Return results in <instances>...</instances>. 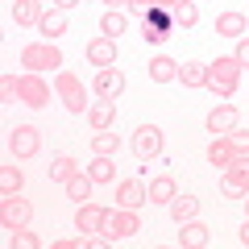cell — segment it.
Listing matches in <instances>:
<instances>
[{
    "mask_svg": "<svg viewBox=\"0 0 249 249\" xmlns=\"http://www.w3.org/2000/svg\"><path fill=\"white\" fill-rule=\"evenodd\" d=\"M241 71H245V67H241L237 58H216V62H208V83L204 88L212 91L216 100H229L232 91H237V83H241Z\"/></svg>",
    "mask_w": 249,
    "mask_h": 249,
    "instance_id": "cell-1",
    "label": "cell"
},
{
    "mask_svg": "<svg viewBox=\"0 0 249 249\" xmlns=\"http://www.w3.org/2000/svg\"><path fill=\"white\" fill-rule=\"evenodd\" d=\"M133 232H142L137 208H121V204H116L112 212H108V220H104V232H100V237H104L108 245H116V241H129Z\"/></svg>",
    "mask_w": 249,
    "mask_h": 249,
    "instance_id": "cell-2",
    "label": "cell"
},
{
    "mask_svg": "<svg viewBox=\"0 0 249 249\" xmlns=\"http://www.w3.org/2000/svg\"><path fill=\"white\" fill-rule=\"evenodd\" d=\"M21 67H29V71H37V75H42L46 67H50V71H62V50L54 42H46V37L42 42H29L25 50H21Z\"/></svg>",
    "mask_w": 249,
    "mask_h": 249,
    "instance_id": "cell-3",
    "label": "cell"
},
{
    "mask_svg": "<svg viewBox=\"0 0 249 249\" xmlns=\"http://www.w3.org/2000/svg\"><path fill=\"white\" fill-rule=\"evenodd\" d=\"M54 91H58V100L67 104V112H88V91H83V79L79 75H71V71H54Z\"/></svg>",
    "mask_w": 249,
    "mask_h": 249,
    "instance_id": "cell-4",
    "label": "cell"
},
{
    "mask_svg": "<svg viewBox=\"0 0 249 249\" xmlns=\"http://www.w3.org/2000/svg\"><path fill=\"white\" fill-rule=\"evenodd\" d=\"M17 100L29 104V108H46V104H50V83H46L37 71L17 75Z\"/></svg>",
    "mask_w": 249,
    "mask_h": 249,
    "instance_id": "cell-5",
    "label": "cell"
},
{
    "mask_svg": "<svg viewBox=\"0 0 249 249\" xmlns=\"http://www.w3.org/2000/svg\"><path fill=\"white\" fill-rule=\"evenodd\" d=\"M145 17V25H142V37L150 46H158V42H166L170 34H175V13L170 9H158V4H154L150 13H142Z\"/></svg>",
    "mask_w": 249,
    "mask_h": 249,
    "instance_id": "cell-6",
    "label": "cell"
},
{
    "mask_svg": "<svg viewBox=\"0 0 249 249\" xmlns=\"http://www.w3.org/2000/svg\"><path fill=\"white\" fill-rule=\"evenodd\" d=\"M9 150H13V158H34L42 150V129L37 124H13L9 129Z\"/></svg>",
    "mask_w": 249,
    "mask_h": 249,
    "instance_id": "cell-7",
    "label": "cell"
},
{
    "mask_svg": "<svg viewBox=\"0 0 249 249\" xmlns=\"http://www.w3.org/2000/svg\"><path fill=\"white\" fill-rule=\"evenodd\" d=\"M220 191H224L229 199H241V196H249V154H245V158H237L232 166H224Z\"/></svg>",
    "mask_w": 249,
    "mask_h": 249,
    "instance_id": "cell-8",
    "label": "cell"
},
{
    "mask_svg": "<svg viewBox=\"0 0 249 249\" xmlns=\"http://www.w3.org/2000/svg\"><path fill=\"white\" fill-rule=\"evenodd\" d=\"M133 154L142 162H150V158L162 154V129H158V124H137V129H133Z\"/></svg>",
    "mask_w": 249,
    "mask_h": 249,
    "instance_id": "cell-9",
    "label": "cell"
},
{
    "mask_svg": "<svg viewBox=\"0 0 249 249\" xmlns=\"http://www.w3.org/2000/svg\"><path fill=\"white\" fill-rule=\"evenodd\" d=\"M29 216H34V208H29V199H21V191L0 199V224L4 229H21V224H29Z\"/></svg>",
    "mask_w": 249,
    "mask_h": 249,
    "instance_id": "cell-10",
    "label": "cell"
},
{
    "mask_svg": "<svg viewBox=\"0 0 249 249\" xmlns=\"http://www.w3.org/2000/svg\"><path fill=\"white\" fill-rule=\"evenodd\" d=\"M104 220H108V208L91 204V199L75 208V229H79L83 237H96V232H104Z\"/></svg>",
    "mask_w": 249,
    "mask_h": 249,
    "instance_id": "cell-11",
    "label": "cell"
},
{
    "mask_svg": "<svg viewBox=\"0 0 249 249\" xmlns=\"http://www.w3.org/2000/svg\"><path fill=\"white\" fill-rule=\"evenodd\" d=\"M245 154H249V150H241V145L232 142L229 133L212 137V145H208V162H212V166H220V170H224V166H232L237 158H245Z\"/></svg>",
    "mask_w": 249,
    "mask_h": 249,
    "instance_id": "cell-12",
    "label": "cell"
},
{
    "mask_svg": "<svg viewBox=\"0 0 249 249\" xmlns=\"http://www.w3.org/2000/svg\"><path fill=\"white\" fill-rule=\"evenodd\" d=\"M88 62L91 67H100V71H104V67H116V37H91L88 42Z\"/></svg>",
    "mask_w": 249,
    "mask_h": 249,
    "instance_id": "cell-13",
    "label": "cell"
},
{
    "mask_svg": "<svg viewBox=\"0 0 249 249\" xmlns=\"http://www.w3.org/2000/svg\"><path fill=\"white\" fill-rule=\"evenodd\" d=\"M96 96H104V100H116L124 91V71L121 67H104V71H96Z\"/></svg>",
    "mask_w": 249,
    "mask_h": 249,
    "instance_id": "cell-14",
    "label": "cell"
},
{
    "mask_svg": "<svg viewBox=\"0 0 249 249\" xmlns=\"http://www.w3.org/2000/svg\"><path fill=\"white\" fill-rule=\"evenodd\" d=\"M116 204H121V208H142V204H150L145 183H142V178H124V183H116Z\"/></svg>",
    "mask_w": 249,
    "mask_h": 249,
    "instance_id": "cell-15",
    "label": "cell"
},
{
    "mask_svg": "<svg viewBox=\"0 0 249 249\" xmlns=\"http://www.w3.org/2000/svg\"><path fill=\"white\" fill-rule=\"evenodd\" d=\"M237 121H241V116H237V108H232V104H216L212 112H208V133H216V137H220V133H232Z\"/></svg>",
    "mask_w": 249,
    "mask_h": 249,
    "instance_id": "cell-16",
    "label": "cell"
},
{
    "mask_svg": "<svg viewBox=\"0 0 249 249\" xmlns=\"http://www.w3.org/2000/svg\"><path fill=\"white\" fill-rule=\"evenodd\" d=\"M88 121H91V129H112V121H116V100H91L88 104Z\"/></svg>",
    "mask_w": 249,
    "mask_h": 249,
    "instance_id": "cell-17",
    "label": "cell"
},
{
    "mask_svg": "<svg viewBox=\"0 0 249 249\" xmlns=\"http://www.w3.org/2000/svg\"><path fill=\"white\" fill-rule=\"evenodd\" d=\"M208 241H212V232H208L199 220H187V224H178V245H183V249H204Z\"/></svg>",
    "mask_w": 249,
    "mask_h": 249,
    "instance_id": "cell-18",
    "label": "cell"
},
{
    "mask_svg": "<svg viewBox=\"0 0 249 249\" xmlns=\"http://www.w3.org/2000/svg\"><path fill=\"white\" fill-rule=\"evenodd\" d=\"M37 34H42L46 42H58V37L67 34V9H50L42 21H37Z\"/></svg>",
    "mask_w": 249,
    "mask_h": 249,
    "instance_id": "cell-19",
    "label": "cell"
},
{
    "mask_svg": "<svg viewBox=\"0 0 249 249\" xmlns=\"http://www.w3.org/2000/svg\"><path fill=\"white\" fill-rule=\"evenodd\" d=\"M42 17H46L42 0H13V21L17 25H37Z\"/></svg>",
    "mask_w": 249,
    "mask_h": 249,
    "instance_id": "cell-20",
    "label": "cell"
},
{
    "mask_svg": "<svg viewBox=\"0 0 249 249\" xmlns=\"http://www.w3.org/2000/svg\"><path fill=\"white\" fill-rule=\"evenodd\" d=\"M145 196H150V204H170V199L178 196V183L170 175H158L150 187H145Z\"/></svg>",
    "mask_w": 249,
    "mask_h": 249,
    "instance_id": "cell-21",
    "label": "cell"
},
{
    "mask_svg": "<svg viewBox=\"0 0 249 249\" xmlns=\"http://www.w3.org/2000/svg\"><path fill=\"white\" fill-rule=\"evenodd\" d=\"M166 208H170V216H175V224H187V220L199 216V199L196 196H175Z\"/></svg>",
    "mask_w": 249,
    "mask_h": 249,
    "instance_id": "cell-22",
    "label": "cell"
},
{
    "mask_svg": "<svg viewBox=\"0 0 249 249\" xmlns=\"http://www.w3.org/2000/svg\"><path fill=\"white\" fill-rule=\"evenodd\" d=\"M62 187H67V196H71L75 204H88V199H91V187H96V178H91L88 170H79V175H75V178H67Z\"/></svg>",
    "mask_w": 249,
    "mask_h": 249,
    "instance_id": "cell-23",
    "label": "cell"
},
{
    "mask_svg": "<svg viewBox=\"0 0 249 249\" xmlns=\"http://www.w3.org/2000/svg\"><path fill=\"white\" fill-rule=\"evenodd\" d=\"M79 170L83 166L71 158V154H58V158H50V183H67V178H75Z\"/></svg>",
    "mask_w": 249,
    "mask_h": 249,
    "instance_id": "cell-24",
    "label": "cell"
},
{
    "mask_svg": "<svg viewBox=\"0 0 249 249\" xmlns=\"http://www.w3.org/2000/svg\"><path fill=\"white\" fill-rule=\"evenodd\" d=\"M150 79H154V83H175V79H178V62L166 58V54L150 58Z\"/></svg>",
    "mask_w": 249,
    "mask_h": 249,
    "instance_id": "cell-25",
    "label": "cell"
},
{
    "mask_svg": "<svg viewBox=\"0 0 249 249\" xmlns=\"http://www.w3.org/2000/svg\"><path fill=\"white\" fill-rule=\"evenodd\" d=\"M216 34L220 37H245V13H220L216 17Z\"/></svg>",
    "mask_w": 249,
    "mask_h": 249,
    "instance_id": "cell-26",
    "label": "cell"
},
{
    "mask_svg": "<svg viewBox=\"0 0 249 249\" xmlns=\"http://www.w3.org/2000/svg\"><path fill=\"white\" fill-rule=\"evenodd\" d=\"M178 83L183 88H204L208 83V62H183L178 67Z\"/></svg>",
    "mask_w": 249,
    "mask_h": 249,
    "instance_id": "cell-27",
    "label": "cell"
},
{
    "mask_svg": "<svg viewBox=\"0 0 249 249\" xmlns=\"http://www.w3.org/2000/svg\"><path fill=\"white\" fill-rule=\"evenodd\" d=\"M88 175L96 178V183H116V158H108V154H96L88 166Z\"/></svg>",
    "mask_w": 249,
    "mask_h": 249,
    "instance_id": "cell-28",
    "label": "cell"
},
{
    "mask_svg": "<svg viewBox=\"0 0 249 249\" xmlns=\"http://www.w3.org/2000/svg\"><path fill=\"white\" fill-rule=\"evenodd\" d=\"M116 150H121V142H116L112 129H96V133H91V154H108V158H116Z\"/></svg>",
    "mask_w": 249,
    "mask_h": 249,
    "instance_id": "cell-29",
    "label": "cell"
},
{
    "mask_svg": "<svg viewBox=\"0 0 249 249\" xmlns=\"http://www.w3.org/2000/svg\"><path fill=\"white\" fill-rule=\"evenodd\" d=\"M124 29H129V17H124L121 9H108L104 21H100V34H104V37H121Z\"/></svg>",
    "mask_w": 249,
    "mask_h": 249,
    "instance_id": "cell-30",
    "label": "cell"
},
{
    "mask_svg": "<svg viewBox=\"0 0 249 249\" xmlns=\"http://www.w3.org/2000/svg\"><path fill=\"white\" fill-rule=\"evenodd\" d=\"M21 183H25V175H21V166H0V191L4 196H17Z\"/></svg>",
    "mask_w": 249,
    "mask_h": 249,
    "instance_id": "cell-31",
    "label": "cell"
},
{
    "mask_svg": "<svg viewBox=\"0 0 249 249\" xmlns=\"http://www.w3.org/2000/svg\"><path fill=\"white\" fill-rule=\"evenodd\" d=\"M196 21H199V9L191 4V0H183L175 9V29H196Z\"/></svg>",
    "mask_w": 249,
    "mask_h": 249,
    "instance_id": "cell-32",
    "label": "cell"
},
{
    "mask_svg": "<svg viewBox=\"0 0 249 249\" xmlns=\"http://www.w3.org/2000/svg\"><path fill=\"white\" fill-rule=\"evenodd\" d=\"M9 245H13V249H42V241H37V232H29L25 224H21V229H13Z\"/></svg>",
    "mask_w": 249,
    "mask_h": 249,
    "instance_id": "cell-33",
    "label": "cell"
},
{
    "mask_svg": "<svg viewBox=\"0 0 249 249\" xmlns=\"http://www.w3.org/2000/svg\"><path fill=\"white\" fill-rule=\"evenodd\" d=\"M0 96H4V104L17 100V75H4V79H0Z\"/></svg>",
    "mask_w": 249,
    "mask_h": 249,
    "instance_id": "cell-34",
    "label": "cell"
},
{
    "mask_svg": "<svg viewBox=\"0 0 249 249\" xmlns=\"http://www.w3.org/2000/svg\"><path fill=\"white\" fill-rule=\"evenodd\" d=\"M232 58L241 62V67H249V37H237V54Z\"/></svg>",
    "mask_w": 249,
    "mask_h": 249,
    "instance_id": "cell-35",
    "label": "cell"
},
{
    "mask_svg": "<svg viewBox=\"0 0 249 249\" xmlns=\"http://www.w3.org/2000/svg\"><path fill=\"white\" fill-rule=\"evenodd\" d=\"M124 9H129V13H150V9H154V0H129Z\"/></svg>",
    "mask_w": 249,
    "mask_h": 249,
    "instance_id": "cell-36",
    "label": "cell"
},
{
    "mask_svg": "<svg viewBox=\"0 0 249 249\" xmlns=\"http://www.w3.org/2000/svg\"><path fill=\"white\" fill-rule=\"evenodd\" d=\"M237 241H241V245L249 249V216H245V224H241V232H237Z\"/></svg>",
    "mask_w": 249,
    "mask_h": 249,
    "instance_id": "cell-37",
    "label": "cell"
},
{
    "mask_svg": "<svg viewBox=\"0 0 249 249\" xmlns=\"http://www.w3.org/2000/svg\"><path fill=\"white\" fill-rule=\"evenodd\" d=\"M154 4H158V9H170V13H175L178 4H183V0H154Z\"/></svg>",
    "mask_w": 249,
    "mask_h": 249,
    "instance_id": "cell-38",
    "label": "cell"
},
{
    "mask_svg": "<svg viewBox=\"0 0 249 249\" xmlns=\"http://www.w3.org/2000/svg\"><path fill=\"white\" fill-rule=\"evenodd\" d=\"M75 4H83V0H54V9H75Z\"/></svg>",
    "mask_w": 249,
    "mask_h": 249,
    "instance_id": "cell-39",
    "label": "cell"
},
{
    "mask_svg": "<svg viewBox=\"0 0 249 249\" xmlns=\"http://www.w3.org/2000/svg\"><path fill=\"white\" fill-rule=\"evenodd\" d=\"M104 4L108 9H121V4H129V0H104Z\"/></svg>",
    "mask_w": 249,
    "mask_h": 249,
    "instance_id": "cell-40",
    "label": "cell"
},
{
    "mask_svg": "<svg viewBox=\"0 0 249 249\" xmlns=\"http://www.w3.org/2000/svg\"><path fill=\"white\" fill-rule=\"evenodd\" d=\"M245 212H249V199H245Z\"/></svg>",
    "mask_w": 249,
    "mask_h": 249,
    "instance_id": "cell-41",
    "label": "cell"
}]
</instances>
